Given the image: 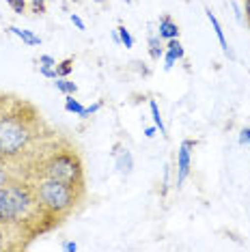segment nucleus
Returning a JSON list of instances; mask_svg holds the SVG:
<instances>
[{"instance_id": "nucleus-1", "label": "nucleus", "mask_w": 250, "mask_h": 252, "mask_svg": "<svg viewBox=\"0 0 250 252\" xmlns=\"http://www.w3.org/2000/svg\"><path fill=\"white\" fill-rule=\"evenodd\" d=\"M37 214H41V209H39L32 186L11 179L0 190V224L20 226L22 222L31 220Z\"/></svg>"}, {"instance_id": "nucleus-2", "label": "nucleus", "mask_w": 250, "mask_h": 252, "mask_svg": "<svg viewBox=\"0 0 250 252\" xmlns=\"http://www.w3.org/2000/svg\"><path fill=\"white\" fill-rule=\"evenodd\" d=\"M32 192H35L41 214H48L52 218L69 214L78 203V186L48 179V177H39L32 183Z\"/></svg>"}, {"instance_id": "nucleus-3", "label": "nucleus", "mask_w": 250, "mask_h": 252, "mask_svg": "<svg viewBox=\"0 0 250 252\" xmlns=\"http://www.w3.org/2000/svg\"><path fill=\"white\" fill-rule=\"evenodd\" d=\"M32 142V127L20 114H0V159H18Z\"/></svg>"}, {"instance_id": "nucleus-4", "label": "nucleus", "mask_w": 250, "mask_h": 252, "mask_svg": "<svg viewBox=\"0 0 250 252\" xmlns=\"http://www.w3.org/2000/svg\"><path fill=\"white\" fill-rule=\"evenodd\" d=\"M39 177H48V179L65 181L71 186H82V162L76 151L65 149V151H54L41 162Z\"/></svg>"}, {"instance_id": "nucleus-5", "label": "nucleus", "mask_w": 250, "mask_h": 252, "mask_svg": "<svg viewBox=\"0 0 250 252\" xmlns=\"http://www.w3.org/2000/svg\"><path fill=\"white\" fill-rule=\"evenodd\" d=\"M196 142L194 140H184L179 145V151H177V158H175V188H179L186 183V179L190 177V170H192V151H194Z\"/></svg>"}, {"instance_id": "nucleus-6", "label": "nucleus", "mask_w": 250, "mask_h": 252, "mask_svg": "<svg viewBox=\"0 0 250 252\" xmlns=\"http://www.w3.org/2000/svg\"><path fill=\"white\" fill-rule=\"evenodd\" d=\"M112 158H115V168L121 177H129L134 170V156L125 145H117L115 151H112Z\"/></svg>"}, {"instance_id": "nucleus-7", "label": "nucleus", "mask_w": 250, "mask_h": 252, "mask_svg": "<svg viewBox=\"0 0 250 252\" xmlns=\"http://www.w3.org/2000/svg\"><path fill=\"white\" fill-rule=\"evenodd\" d=\"M184 56H186V50H184V45H181L179 39H170V41H166L164 43V56H162L164 69L170 71L175 65H177V61H184Z\"/></svg>"}, {"instance_id": "nucleus-8", "label": "nucleus", "mask_w": 250, "mask_h": 252, "mask_svg": "<svg viewBox=\"0 0 250 252\" xmlns=\"http://www.w3.org/2000/svg\"><path fill=\"white\" fill-rule=\"evenodd\" d=\"M205 15H207L209 24H212V31L216 32V39H218V43H220V48H222L224 56H226V59H231V61H235V52H233V48L229 45V41H226V37H224V31H222V26H220L218 18H216V13H214L212 9H205Z\"/></svg>"}, {"instance_id": "nucleus-9", "label": "nucleus", "mask_w": 250, "mask_h": 252, "mask_svg": "<svg viewBox=\"0 0 250 252\" xmlns=\"http://www.w3.org/2000/svg\"><path fill=\"white\" fill-rule=\"evenodd\" d=\"M156 31H157V35H160V39L164 43L170 41V39H179V26L170 15H162V18L157 20Z\"/></svg>"}, {"instance_id": "nucleus-10", "label": "nucleus", "mask_w": 250, "mask_h": 252, "mask_svg": "<svg viewBox=\"0 0 250 252\" xmlns=\"http://www.w3.org/2000/svg\"><path fill=\"white\" fill-rule=\"evenodd\" d=\"M147 45H149V56L153 61H162L164 56V41L157 35V31L153 26H149V32H147Z\"/></svg>"}, {"instance_id": "nucleus-11", "label": "nucleus", "mask_w": 250, "mask_h": 252, "mask_svg": "<svg viewBox=\"0 0 250 252\" xmlns=\"http://www.w3.org/2000/svg\"><path fill=\"white\" fill-rule=\"evenodd\" d=\"M7 31L18 39H22V43H26V45H41V37H37L32 31H24V28H18V26H9Z\"/></svg>"}, {"instance_id": "nucleus-12", "label": "nucleus", "mask_w": 250, "mask_h": 252, "mask_svg": "<svg viewBox=\"0 0 250 252\" xmlns=\"http://www.w3.org/2000/svg\"><path fill=\"white\" fill-rule=\"evenodd\" d=\"M149 110H151V119H153V125L157 127V131L166 138V125H164V119H162V114H160V106H157V101L156 99H149Z\"/></svg>"}, {"instance_id": "nucleus-13", "label": "nucleus", "mask_w": 250, "mask_h": 252, "mask_svg": "<svg viewBox=\"0 0 250 252\" xmlns=\"http://www.w3.org/2000/svg\"><path fill=\"white\" fill-rule=\"evenodd\" d=\"M54 87H56V91H61L62 95H76L78 93V84L71 82L69 78H56Z\"/></svg>"}, {"instance_id": "nucleus-14", "label": "nucleus", "mask_w": 250, "mask_h": 252, "mask_svg": "<svg viewBox=\"0 0 250 252\" xmlns=\"http://www.w3.org/2000/svg\"><path fill=\"white\" fill-rule=\"evenodd\" d=\"M65 97H67V99H65V110L69 112V114H76V117H80L82 110H84V106L78 99H73V95H65Z\"/></svg>"}, {"instance_id": "nucleus-15", "label": "nucleus", "mask_w": 250, "mask_h": 252, "mask_svg": "<svg viewBox=\"0 0 250 252\" xmlns=\"http://www.w3.org/2000/svg\"><path fill=\"white\" fill-rule=\"evenodd\" d=\"M71 71H73V59H65V61L56 63V73H59V78H69Z\"/></svg>"}, {"instance_id": "nucleus-16", "label": "nucleus", "mask_w": 250, "mask_h": 252, "mask_svg": "<svg viewBox=\"0 0 250 252\" xmlns=\"http://www.w3.org/2000/svg\"><path fill=\"white\" fill-rule=\"evenodd\" d=\"M117 31H119V37H121V43L125 45V48H127V50L134 48V37H132V32H129L125 26H119Z\"/></svg>"}, {"instance_id": "nucleus-17", "label": "nucleus", "mask_w": 250, "mask_h": 252, "mask_svg": "<svg viewBox=\"0 0 250 252\" xmlns=\"http://www.w3.org/2000/svg\"><path fill=\"white\" fill-rule=\"evenodd\" d=\"M101 101H95V104H91V106H84V110L80 114V119H89V117H93V114H97L101 110Z\"/></svg>"}, {"instance_id": "nucleus-18", "label": "nucleus", "mask_w": 250, "mask_h": 252, "mask_svg": "<svg viewBox=\"0 0 250 252\" xmlns=\"http://www.w3.org/2000/svg\"><path fill=\"white\" fill-rule=\"evenodd\" d=\"M9 181H11V173L7 168V162H4V159H0V188H4Z\"/></svg>"}, {"instance_id": "nucleus-19", "label": "nucleus", "mask_w": 250, "mask_h": 252, "mask_svg": "<svg viewBox=\"0 0 250 252\" xmlns=\"http://www.w3.org/2000/svg\"><path fill=\"white\" fill-rule=\"evenodd\" d=\"M4 2L9 4L11 9L15 11L18 15H22V13H26V0H4Z\"/></svg>"}, {"instance_id": "nucleus-20", "label": "nucleus", "mask_w": 250, "mask_h": 252, "mask_svg": "<svg viewBox=\"0 0 250 252\" xmlns=\"http://www.w3.org/2000/svg\"><path fill=\"white\" fill-rule=\"evenodd\" d=\"M237 142H240L242 147H248V149H250V127H242V129H240Z\"/></svg>"}, {"instance_id": "nucleus-21", "label": "nucleus", "mask_w": 250, "mask_h": 252, "mask_svg": "<svg viewBox=\"0 0 250 252\" xmlns=\"http://www.w3.org/2000/svg\"><path fill=\"white\" fill-rule=\"evenodd\" d=\"M56 63H59V61H56L54 56H50V54H41V56H39V65H41V67H54V69H56Z\"/></svg>"}, {"instance_id": "nucleus-22", "label": "nucleus", "mask_w": 250, "mask_h": 252, "mask_svg": "<svg viewBox=\"0 0 250 252\" xmlns=\"http://www.w3.org/2000/svg\"><path fill=\"white\" fill-rule=\"evenodd\" d=\"M39 73H41L43 78H50V80H56V78H59V73H56L54 67H41V65H39Z\"/></svg>"}, {"instance_id": "nucleus-23", "label": "nucleus", "mask_w": 250, "mask_h": 252, "mask_svg": "<svg viewBox=\"0 0 250 252\" xmlns=\"http://www.w3.org/2000/svg\"><path fill=\"white\" fill-rule=\"evenodd\" d=\"M69 20H71V24L76 26L78 31H84V28H87V24H84V20H82L78 13H71V15H69Z\"/></svg>"}, {"instance_id": "nucleus-24", "label": "nucleus", "mask_w": 250, "mask_h": 252, "mask_svg": "<svg viewBox=\"0 0 250 252\" xmlns=\"http://www.w3.org/2000/svg\"><path fill=\"white\" fill-rule=\"evenodd\" d=\"M231 7H233V13H235V20L242 24V22H244V9L235 2V0H231Z\"/></svg>"}, {"instance_id": "nucleus-25", "label": "nucleus", "mask_w": 250, "mask_h": 252, "mask_svg": "<svg viewBox=\"0 0 250 252\" xmlns=\"http://www.w3.org/2000/svg\"><path fill=\"white\" fill-rule=\"evenodd\" d=\"M7 228H9V226L0 224V250H4V248H7V237H9Z\"/></svg>"}, {"instance_id": "nucleus-26", "label": "nucleus", "mask_w": 250, "mask_h": 252, "mask_svg": "<svg viewBox=\"0 0 250 252\" xmlns=\"http://www.w3.org/2000/svg\"><path fill=\"white\" fill-rule=\"evenodd\" d=\"M32 11H35V13H45V2L43 0H32Z\"/></svg>"}, {"instance_id": "nucleus-27", "label": "nucleus", "mask_w": 250, "mask_h": 252, "mask_svg": "<svg viewBox=\"0 0 250 252\" xmlns=\"http://www.w3.org/2000/svg\"><path fill=\"white\" fill-rule=\"evenodd\" d=\"M62 250H65V252H76L78 244L76 242H62Z\"/></svg>"}, {"instance_id": "nucleus-28", "label": "nucleus", "mask_w": 250, "mask_h": 252, "mask_svg": "<svg viewBox=\"0 0 250 252\" xmlns=\"http://www.w3.org/2000/svg\"><path fill=\"white\" fill-rule=\"evenodd\" d=\"M168 177H170V166L164 168V190H162V194H166V190H168Z\"/></svg>"}, {"instance_id": "nucleus-29", "label": "nucleus", "mask_w": 250, "mask_h": 252, "mask_svg": "<svg viewBox=\"0 0 250 252\" xmlns=\"http://www.w3.org/2000/svg\"><path fill=\"white\" fill-rule=\"evenodd\" d=\"M244 13H246V24L250 26V0H244Z\"/></svg>"}, {"instance_id": "nucleus-30", "label": "nucleus", "mask_w": 250, "mask_h": 252, "mask_svg": "<svg viewBox=\"0 0 250 252\" xmlns=\"http://www.w3.org/2000/svg\"><path fill=\"white\" fill-rule=\"evenodd\" d=\"M157 134V127L153 125V127H145V138H153V136Z\"/></svg>"}, {"instance_id": "nucleus-31", "label": "nucleus", "mask_w": 250, "mask_h": 252, "mask_svg": "<svg viewBox=\"0 0 250 252\" xmlns=\"http://www.w3.org/2000/svg\"><path fill=\"white\" fill-rule=\"evenodd\" d=\"M112 41H115V43H121V37H119V31H112Z\"/></svg>"}, {"instance_id": "nucleus-32", "label": "nucleus", "mask_w": 250, "mask_h": 252, "mask_svg": "<svg viewBox=\"0 0 250 252\" xmlns=\"http://www.w3.org/2000/svg\"><path fill=\"white\" fill-rule=\"evenodd\" d=\"M93 2H97V4H104V2H106V0H93Z\"/></svg>"}, {"instance_id": "nucleus-33", "label": "nucleus", "mask_w": 250, "mask_h": 252, "mask_svg": "<svg viewBox=\"0 0 250 252\" xmlns=\"http://www.w3.org/2000/svg\"><path fill=\"white\" fill-rule=\"evenodd\" d=\"M125 4H132V0H125Z\"/></svg>"}, {"instance_id": "nucleus-34", "label": "nucleus", "mask_w": 250, "mask_h": 252, "mask_svg": "<svg viewBox=\"0 0 250 252\" xmlns=\"http://www.w3.org/2000/svg\"><path fill=\"white\" fill-rule=\"evenodd\" d=\"M0 190H2V188H0Z\"/></svg>"}]
</instances>
